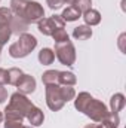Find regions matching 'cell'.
Returning a JSON list of instances; mask_svg holds the SVG:
<instances>
[{"label":"cell","instance_id":"1","mask_svg":"<svg viewBox=\"0 0 126 128\" xmlns=\"http://www.w3.org/2000/svg\"><path fill=\"white\" fill-rule=\"evenodd\" d=\"M74 107L98 124L102 122L107 118V115L110 113L107 106L102 101L94 98L89 92H85V91L79 92V96L74 97Z\"/></svg>","mask_w":126,"mask_h":128},{"label":"cell","instance_id":"2","mask_svg":"<svg viewBox=\"0 0 126 128\" xmlns=\"http://www.w3.org/2000/svg\"><path fill=\"white\" fill-rule=\"evenodd\" d=\"M10 12L25 22L33 24L45 18V9L39 2L31 0H10Z\"/></svg>","mask_w":126,"mask_h":128},{"label":"cell","instance_id":"3","mask_svg":"<svg viewBox=\"0 0 126 128\" xmlns=\"http://www.w3.org/2000/svg\"><path fill=\"white\" fill-rule=\"evenodd\" d=\"M45 86H46V104L54 112L61 110L65 103L74 100L76 97V90L73 86H63L58 84H51Z\"/></svg>","mask_w":126,"mask_h":128},{"label":"cell","instance_id":"4","mask_svg":"<svg viewBox=\"0 0 126 128\" xmlns=\"http://www.w3.org/2000/svg\"><path fill=\"white\" fill-rule=\"evenodd\" d=\"M37 46V39L30 33L19 34L18 40L9 46V55L12 58H24Z\"/></svg>","mask_w":126,"mask_h":128},{"label":"cell","instance_id":"5","mask_svg":"<svg viewBox=\"0 0 126 128\" xmlns=\"http://www.w3.org/2000/svg\"><path fill=\"white\" fill-rule=\"evenodd\" d=\"M34 107V104L31 103V100H28L27 97L21 92H15L10 96L9 104L6 106L4 112H10V113H16L22 118H27L28 112Z\"/></svg>","mask_w":126,"mask_h":128},{"label":"cell","instance_id":"6","mask_svg":"<svg viewBox=\"0 0 126 128\" xmlns=\"http://www.w3.org/2000/svg\"><path fill=\"white\" fill-rule=\"evenodd\" d=\"M55 57L60 60V63L64 66L71 67L76 63V48L71 40H65L55 43Z\"/></svg>","mask_w":126,"mask_h":128},{"label":"cell","instance_id":"7","mask_svg":"<svg viewBox=\"0 0 126 128\" xmlns=\"http://www.w3.org/2000/svg\"><path fill=\"white\" fill-rule=\"evenodd\" d=\"M39 32L45 36H52L54 33L60 28L65 27V21L61 18V15H52L49 18H42L39 22Z\"/></svg>","mask_w":126,"mask_h":128},{"label":"cell","instance_id":"8","mask_svg":"<svg viewBox=\"0 0 126 128\" xmlns=\"http://www.w3.org/2000/svg\"><path fill=\"white\" fill-rule=\"evenodd\" d=\"M15 86L18 88V92H21L24 96L33 94L36 91V79L33 76H30V74H22Z\"/></svg>","mask_w":126,"mask_h":128},{"label":"cell","instance_id":"9","mask_svg":"<svg viewBox=\"0 0 126 128\" xmlns=\"http://www.w3.org/2000/svg\"><path fill=\"white\" fill-rule=\"evenodd\" d=\"M28 27H30V24L25 22L24 20H21L19 16H12L10 24H9V28H10L12 34H18V36L22 33H27Z\"/></svg>","mask_w":126,"mask_h":128},{"label":"cell","instance_id":"10","mask_svg":"<svg viewBox=\"0 0 126 128\" xmlns=\"http://www.w3.org/2000/svg\"><path fill=\"white\" fill-rule=\"evenodd\" d=\"M125 106H126V98L122 92H117V94H114L110 98V109H111L113 113L122 112L125 109Z\"/></svg>","mask_w":126,"mask_h":128},{"label":"cell","instance_id":"11","mask_svg":"<svg viewBox=\"0 0 126 128\" xmlns=\"http://www.w3.org/2000/svg\"><path fill=\"white\" fill-rule=\"evenodd\" d=\"M27 119H28V122L31 124V127H39V125L43 124V121H45V115H43L42 109H39V107L34 106L31 110L28 112Z\"/></svg>","mask_w":126,"mask_h":128},{"label":"cell","instance_id":"12","mask_svg":"<svg viewBox=\"0 0 126 128\" xmlns=\"http://www.w3.org/2000/svg\"><path fill=\"white\" fill-rule=\"evenodd\" d=\"M77 84V78L71 72H60L58 73V85L63 86H74Z\"/></svg>","mask_w":126,"mask_h":128},{"label":"cell","instance_id":"13","mask_svg":"<svg viewBox=\"0 0 126 128\" xmlns=\"http://www.w3.org/2000/svg\"><path fill=\"white\" fill-rule=\"evenodd\" d=\"M83 16V20H85V22H86V26H89V27H92V26H98L99 22H101V14L96 10V9H89V10H86L85 14H82Z\"/></svg>","mask_w":126,"mask_h":128},{"label":"cell","instance_id":"14","mask_svg":"<svg viewBox=\"0 0 126 128\" xmlns=\"http://www.w3.org/2000/svg\"><path fill=\"white\" fill-rule=\"evenodd\" d=\"M82 16V14L74 8V6H68V8H65L63 10V14H61V18H63L65 22H73V21H77L79 18Z\"/></svg>","mask_w":126,"mask_h":128},{"label":"cell","instance_id":"15","mask_svg":"<svg viewBox=\"0 0 126 128\" xmlns=\"http://www.w3.org/2000/svg\"><path fill=\"white\" fill-rule=\"evenodd\" d=\"M92 36V28L89 26H79L73 30V37L77 40H88Z\"/></svg>","mask_w":126,"mask_h":128},{"label":"cell","instance_id":"16","mask_svg":"<svg viewBox=\"0 0 126 128\" xmlns=\"http://www.w3.org/2000/svg\"><path fill=\"white\" fill-rule=\"evenodd\" d=\"M55 60V52L51 49V48H43L40 52H39V61L43 66H51Z\"/></svg>","mask_w":126,"mask_h":128},{"label":"cell","instance_id":"17","mask_svg":"<svg viewBox=\"0 0 126 128\" xmlns=\"http://www.w3.org/2000/svg\"><path fill=\"white\" fill-rule=\"evenodd\" d=\"M102 128H117L119 127V124H120V118H119V113H113V112H110L108 115H107V118L102 121V122H99Z\"/></svg>","mask_w":126,"mask_h":128},{"label":"cell","instance_id":"18","mask_svg":"<svg viewBox=\"0 0 126 128\" xmlns=\"http://www.w3.org/2000/svg\"><path fill=\"white\" fill-rule=\"evenodd\" d=\"M12 16H13V14L10 12V9L0 8V30L1 28H9V24H10Z\"/></svg>","mask_w":126,"mask_h":128},{"label":"cell","instance_id":"19","mask_svg":"<svg viewBox=\"0 0 126 128\" xmlns=\"http://www.w3.org/2000/svg\"><path fill=\"white\" fill-rule=\"evenodd\" d=\"M58 73L60 70H48L42 74V82L45 85H51V84H58Z\"/></svg>","mask_w":126,"mask_h":128},{"label":"cell","instance_id":"20","mask_svg":"<svg viewBox=\"0 0 126 128\" xmlns=\"http://www.w3.org/2000/svg\"><path fill=\"white\" fill-rule=\"evenodd\" d=\"M22 70L21 68H16V67H12L7 70V84L10 85H16V82L19 80V78L22 76Z\"/></svg>","mask_w":126,"mask_h":128},{"label":"cell","instance_id":"21","mask_svg":"<svg viewBox=\"0 0 126 128\" xmlns=\"http://www.w3.org/2000/svg\"><path fill=\"white\" fill-rule=\"evenodd\" d=\"M71 6H74L80 14H85L86 10L92 9V0H73Z\"/></svg>","mask_w":126,"mask_h":128},{"label":"cell","instance_id":"22","mask_svg":"<svg viewBox=\"0 0 126 128\" xmlns=\"http://www.w3.org/2000/svg\"><path fill=\"white\" fill-rule=\"evenodd\" d=\"M52 37H54V42H55V43H60V42L70 40V37H68V33L65 32L64 28H60V30H57V32L52 34Z\"/></svg>","mask_w":126,"mask_h":128},{"label":"cell","instance_id":"23","mask_svg":"<svg viewBox=\"0 0 126 128\" xmlns=\"http://www.w3.org/2000/svg\"><path fill=\"white\" fill-rule=\"evenodd\" d=\"M10 36H12L10 28H1L0 30V54H1V48L7 43V40L10 39Z\"/></svg>","mask_w":126,"mask_h":128},{"label":"cell","instance_id":"24","mask_svg":"<svg viewBox=\"0 0 126 128\" xmlns=\"http://www.w3.org/2000/svg\"><path fill=\"white\" fill-rule=\"evenodd\" d=\"M46 3H48V6H49L52 10H57V9L63 8L64 0H46Z\"/></svg>","mask_w":126,"mask_h":128},{"label":"cell","instance_id":"25","mask_svg":"<svg viewBox=\"0 0 126 128\" xmlns=\"http://www.w3.org/2000/svg\"><path fill=\"white\" fill-rule=\"evenodd\" d=\"M7 84V70L0 68V85H6Z\"/></svg>","mask_w":126,"mask_h":128},{"label":"cell","instance_id":"26","mask_svg":"<svg viewBox=\"0 0 126 128\" xmlns=\"http://www.w3.org/2000/svg\"><path fill=\"white\" fill-rule=\"evenodd\" d=\"M6 98H7V90L4 88V85H0V104L4 103Z\"/></svg>","mask_w":126,"mask_h":128},{"label":"cell","instance_id":"27","mask_svg":"<svg viewBox=\"0 0 126 128\" xmlns=\"http://www.w3.org/2000/svg\"><path fill=\"white\" fill-rule=\"evenodd\" d=\"M83 128H102L101 124H88V125H85Z\"/></svg>","mask_w":126,"mask_h":128},{"label":"cell","instance_id":"28","mask_svg":"<svg viewBox=\"0 0 126 128\" xmlns=\"http://www.w3.org/2000/svg\"><path fill=\"white\" fill-rule=\"evenodd\" d=\"M4 119V116H3V112H0V124H1V121Z\"/></svg>","mask_w":126,"mask_h":128},{"label":"cell","instance_id":"29","mask_svg":"<svg viewBox=\"0 0 126 128\" xmlns=\"http://www.w3.org/2000/svg\"><path fill=\"white\" fill-rule=\"evenodd\" d=\"M64 3H68V4H71V3H73V0H64Z\"/></svg>","mask_w":126,"mask_h":128},{"label":"cell","instance_id":"30","mask_svg":"<svg viewBox=\"0 0 126 128\" xmlns=\"http://www.w3.org/2000/svg\"><path fill=\"white\" fill-rule=\"evenodd\" d=\"M22 128H33L31 125H30V127H28V125H22Z\"/></svg>","mask_w":126,"mask_h":128}]
</instances>
